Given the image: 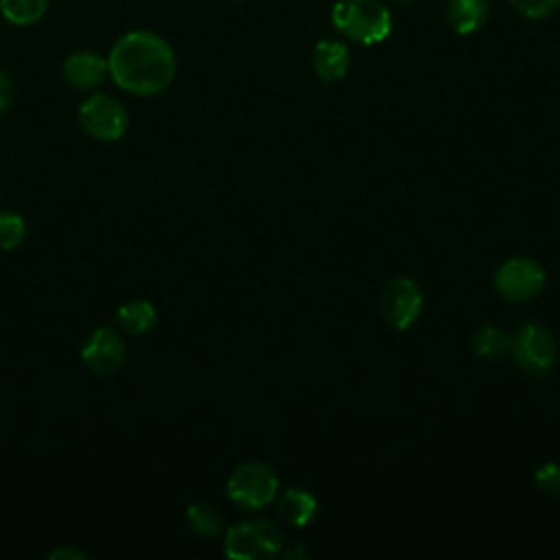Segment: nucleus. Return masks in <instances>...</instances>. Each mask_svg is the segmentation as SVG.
I'll list each match as a JSON object with an SVG mask.
<instances>
[{
  "mask_svg": "<svg viewBox=\"0 0 560 560\" xmlns=\"http://www.w3.org/2000/svg\"><path fill=\"white\" fill-rule=\"evenodd\" d=\"M116 319L129 335H144L155 326V308L147 300H131L116 311Z\"/></svg>",
  "mask_w": 560,
  "mask_h": 560,
  "instance_id": "obj_14",
  "label": "nucleus"
},
{
  "mask_svg": "<svg viewBox=\"0 0 560 560\" xmlns=\"http://www.w3.org/2000/svg\"><path fill=\"white\" fill-rule=\"evenodd\" d=\"M83 365L96 376H109L125 363V341L118 330L109 326L96 328L81 350Z\"/></svg>",
  "mask_w": 560,
  "mask_h": 560,
  "instance_id": "obj_9",
  "label": "nucleus"
},
{
  "mask_svg": "<svg viewBox=\"0 0 560 560\" xmlns=\"http://www.w3.org/2000/svg\"><path fill=\"white\" fill-rule=\"evenodd\" d=\"M422 311V291L411 278H394L381 293V315L398 330L411 326Z\"/></svg>",
  "mask_w": 560,
  "mask_h": 560,
  "instance_id": "obj_8",
  "label": "nucleus"
},
{
  "mask_svg": "<svg viewBox=\"0 0 560 560\" xmlns=\"http://www.w3.org/2000/svg\"><path fill=\"white\" fill-rule=\"evenodd\" d=\"M510 4L516 9V13L532 20H540L551 15L558 9L560 0H510Z\"/></svg>",
  "mask_w": 560,
  "mask_h": 560,
  "instance_id": "obj_19",
  "label": "nucleus"
},
{
  "mask_svg": "<svg viewBox=\"0 0 560 560\" xmlns=\"http://www.w3.org/2000/svg\"><path fill=\"white\" fill-rule=\"evenodd\" d=\"M63 81L74 90H94L109 74L107 59L94 50L72 52L61 68Z\"/></svg>",
  "mask_w": 560,
  "mask_h": 560,
  "instance_id": "obj_10",
  "label": "nucleus"
},
{
  "mask_svg": "<svg viewBox=\"0 0 560 560\" xmlns=\"http://www.w3.org/2000/svg\"><path fill=\"white\" fill-rule=\"evenodd\" d=\"M282 529L267 518L245 521L225 532V553L236 560L269 558L282 549Z\"/></svg>",
  "mask_w": 560,
  "mask_h": 560,
  "instance_id": "obj_3",
  "label": "nucleus"
},
{
  "mask_svg": "<svg viewBox=\"0 0 560 560\" xmlns=\"http://www.w3.org/2000/svg\"><path fill=\"white\" fill-rule=\"evenodd\" d=\"M112 81L129 94L153 96L175 79L177 61L171 44L153 31H129L109 50Z\"/></svg>",
  "mask_w": 560,
  "mask_h": 560,
  "instance_id": "obj_1",
  "label": "nucleus"
},
{
  "mask_svg": "<svg viewBox=\"0 0 560 560\" xmlns=\"http://www.w3.org/2000/svg\"><path fill=\"white\" fill-rule=\"evenodd\" d=\"M472 348H475L477 357L494 359V357H501L512 350V337L497 326H483L481 330L475 332Z\"/></svg>",
  "mask_w": 560,
  "mask_h": 560,
  "instance_id": "obj_16",
  "label": "nucleus"
},
{
  "mask_svg": "<svg viewBox=\"0 0 560 560\" xmlns=\"http://www.w3.org/2000/svg\"><path fill=\"white\" fill-rule=\"evenodd\" d=\"M48 0H0L2 15L15 26H28L46 13Z\"/></svg>",
  "mask_w": 560,
  "mask_h": 560,
  "instance_id": "obj_17",
  "label": "nucleus"
},
{
  "mask_svg": "<svg viewBox=\"0 0 560 560\" xmlns=\"http://www.w3.org/2000/svg\"><path fill=\"white\" fill-rule=\"evenodd\" d=\"M225 492L238 508L260 510L273 501L278 492V477L262 462H245L232 470Z\"/></svg>",
  "mask_w": 560,
  "mask_h": 560,
  "instance_id": "obj_4",
  "label": "nucleus"
},
{
  "mask_svg": "<svg viewBox=\"0 0 560 560\" xmlns=\"http://www.w3.org/2000/svg\"><path fill=\"white\" fill-rule=\"evenodd\" d=\"M534 483L542 494H560V464H545L536 470Z\"/></svg>",
  "mask_w": 560,
  "mask_h": 560,
  "instance_id": "obj_20",
  "label": "nucleus"
},
{
  "mask_svg": "<svg viewBox=\"0 0 560 560\" xmlns=\"http://www.w3.org/2000/svg\"><path fill=\"white\" fill-rule=\"evenodd\" d=\"M488 13V0H451L446 15L457 35H470L486 24Z\"/></svg>",
  "mask_w": 560,
  "mask_h": 560,
  "instance_id": "obj_12",
  "label": "nucleus"
},
{
  "mask_svg": "<svg viewBox=\"0 0 560 560\" xmlns=\"http://www.w3.org/2000/svg\"><path fill=\"white\" fill-rule=\"evenodd\" d=\"M50 558H55V560H83L85 553L77 551L74 547H59V549L50 551Z\"/></svg>",
  "mask_w": 560,
  "mask_h": 560,
  "instance_id": "obj_22",
  "label": "nucleus"
},
{
  "mask_svg": "<svg viewBox=\"0 0 560 560\" xmlns=\"http://www.w3.org/2000/svg\"><path fill=\"white\" fill-rule=\"evenodd\" d=\"M186 521L190 529L201 538H217L223 532V516L210 503H192L186 510Z\"/></svg>",
  "mask_w": 560,
  "mask_h": 560,
  "instance_id": "obj_15",
  "label": "nucleus"
},
{
  "mask_svg": "<svg viewBox=\"0 0 560 560\" xmlns=\"http://www.w3.org/2000/svg\"><path fill=\"white\" fill-rule=\"evenodd\" d=\"M81 129L98 142H116L129 127L125 105L112 94H92L79 107Z\"/></svg>",
  "mask_w": 560,
  "mask_h": 560,
  "instance_id": "obj_5",
  "label": "nucleus"
},
{
  "mask_svg": "<svg viewBox=\"0 0 560 560\" xmlns=\"http://www.w3.org/2000/svg\"><path fill=\"white\" fill-rule=\"evenodd\" d=\"M510 352L523 372L540 376L556 363V339L545 326L529 322L516 332V337H512Z\"/></svg>",
  "mask_w": 560,
  "mask_h": 560,
  "instance_id": "obj_6",
  "label": "nucleus"
},
{
  "mask_svg": "<svg viewBox=\"0 0 560 560\" xmlns=\"http://www.w3.org/2000/svg\"><path fill=\"white\" fill-rule=\"evenodd\" d=\"M398 2H409V0H398Z\"/></svg>",
  "mask_w": 560,
  "mask_h": 560,
  "instance_id": "obj_24",
  "label": "nucleus"
},
{
  "mask_svg": "<svg viewBox=\"0 0 560 560\" xmlns=\"http://www.w3.org/2000/svg\"><path fill=\"white\" fill-rule=\"evenodd\" d=\"M315 512H317L315 497L302 488H289L280 499V514L293 527L308 525Z\"/></svg>",
  "mask_w": 560,
  "mask_h": 560,
  "instance_id": "obj_13",
  "label": "nucleus"
},
{
  "mask_svg": "<svg viewBox=\"0 0 560 560\" xmlns=\"http://www.w3.org/2000/svg\"><path fill=\"white\" fill-rule=\"evenodd\" d=\"M494 287L499 295L505 298L508 302L523 304L534 300L542 291L545 271L532 258H525V256L510 258L499 267L494 276Z\"/></svg>",
  "mask_w": 560,
  "mask_h": 560,
  "instance_id": "obj_7",
  "label": "nucleus"
},
{
  "mask_svg": "<svg viewBox=\"0 0 560 560\" xmlns=\"http://www.w3.org/2000/svg\"><path fill=\"white\" fill-rule=\"evenodd\" d=\"M13 101V81L7 72L0 70V114L11 105Z\"/></svg>",
  "mask_w": 560,
  "mask_h": 560,
  "instance_id": "obj_21",
  "label": "nucleus"
},
{
  "mask_svg": "<svg viewBox=\"0 0 560 560\" xmlns=\"http://www.w3.org/2000/svg\"><path fill=\"white\" fill-rule=\"evenodd\" d=\"M295 556L306 558V556H308V551H306V549H302V547H293V549H287V551H284V558H295Z\"/></svg>",
  "mask_w": 560,
  "mask_h": 560,
  "instance_id": "obj_23",
  "label": "nucleus"
},
{
  "mask_svg": "<svg viewBox=\"0 0 560 560\" xmlns=\"http://www.w3.org/2000/svg\"><path fill=\"white\" fill-rule=\"evenodd\" d=\"M330 22L343 37L363 46L381 44L392 33V15L378 0H337Z\"/></svg>",
  "mask_w": 560,
  "mask_h": 560,
  "instance_id": "obj_2",
  "label": "nucleus"
},
{
  "mask_svg": "<svg viewBox=\"0 0 560 560\" xmlns=\"http://www.w3.org/2000/svg\"><path fill=\"white\" fill-rule=\"evenodd\" d=\"M26 236V223L18 212H0V247L15 249Z\"/></svg>",
  "mask_w": 560,
  "mask_h": 560,
  "instance_id": "obj_18",
  "label": "nucleus"
},
{
  "mask_svg": "<svg viewBox=\"0 0 560 560\" xmlns=\"http://www.w3.org/2000/svg\"><path fill=\"white\" fill-rule=\"evenodd\" d=\"M313 68L322 81H339L350 68V50L337 39H322L313 50Z\"/></svg>",
  "mask_w": 560,
  "mask_h": 560,
  "instance_id": "obj_11",
  "label": "nucleus"
}]
</instances>
